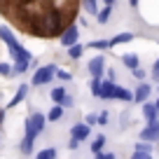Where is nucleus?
<instances>
[{
    "label": "nucleus",
    "instance_id": "1",
    "mask_svg": "<svg viewBox=\"0 0 159 159\" xmlns=\"http://www.w3.org/2000/svg\"><path fill=\"white\" fill-rule=\"evenodd\" d=\"M0 40L10 47L12 56H14V68H12V75L26 73V70H28V66H30V61H33V54H30L26 47L19 45V40L12 35V30L7 28V26H0Z\"/></svg>",
    "mask_w": 159,
    "mask_h": 159
},
{
    "label": "nucleus",
    "instance_id": "2",
    "mask_svg": "<svg viewBox=\"0 0 159 159\" xmlns=\"http://www.w3.org/2000/svg\"><path fill=\"white\" fill-rule=\"evenodd\" d=\"M45 124H47V117L42 112H33L28 119H26V124H24L26 134H24V140H21V152H24V154L33 152V143H35V138L40 136V131L45 129Z\"/></svg>",
    "mask_w": 159,
    "mask_h": 159
},
{
    "label": "nucleus",
    "instance_id": "3",
    "mask_svg": "<svg viewBox=\"0 0 159 159\" xmlns=\"http://www.w3.org/2000/svg\"><path fill=\"white\" fill-rule=\"evenodd\" d=\"M56 66L54 63H47V66H40L38 70H35L33 73V82H30V84L33 87H42V84H49L52 80L56 77Z\"/></svg>",
    "mask_w": 159,
    "mask_h": 159
},
{
    "label": "nucleus",
    "instance_id": "4",
    "mask_svg": "<svg viewBox=\"0 0 159 159\" xmlns=\"http://www.w3.org/2000/svg\"><path fill=\"white\" fill-rule=\"evenodd\" d=\"M61 45L66 47V49H70V47H75L77 45V40H80V28H77V24H68V28L63 30V35H61Z\"/></svg>",
    "mask_w": 159,
    "mask_h": 159
},
{
    "label": "nucleus",
    "instance_id": "5",
    "mask_svg": "<svg viewBox=\"0 0 159 159\" xmlns=\"http://www.w3.org/2000/svg\"><path fill=\"white\" fill-rule=\"evenodd\" d=\"M87 73H89L94 80H101V77H103V73H105V59L101 54L94 56V59L89 61V66H87Z\"/></svg>",
    "mask_w": 159,
    "mask_h": 159
},
{
    "label": "nucleus",
    "instance_id": "6",
    "mask_svg": "<svg viewBox=\"0 0 159 159\" xmlns=\"http://www.w3.org/2000/svg\"><path fill=\"white\" fill-rule=\"evenodd\" d=\"M140 140H143V143H154V140H159V119L145 124V129L140 131Z\"/></svg>",
    "mask_w": 159,
    "mask_h": 159
},
{
    "label": "nucleus",
    "instance_id": "7",
    "mask_svg": "<svg viewBox=\"0 0 159 159\" xmlns=\"http://www.w3.org/2000/svg\"><path fill=\"white\" fill-rule=\"evenodd\" d=\"M91 136V129L84 124V122H77V124L70 129V138L73 140H77V143H82V140H87Z\"/></svg>",
    "mask_w": 159,
    "mask_h": 159
},
{
    "label": "nucleus",
    "instance_id": "8",
    "mask_svg": "<svg viewBox=\"0 0 159 159\" xmlns=\"http://www.w3.org/2000/svg\"><path fill=\"white\" fill-rule=\"evenodd\" d=\"M150 94H152V84L150 82H138V87L134 89V101L136 103H148Z\"/></svg>",
    "mask_w": 159,
    "mask_h": 159
},
{
    "label": "nucleus",
    "instance_id": "9",
    "mask_svg": "<svg viewBox=\"0 0 159 159\" xmlns=\"http://www.w3.org/2000/svg\"><path fill=\"white\" fill-rule=\"evenodd\" d=\"M115 82H110V80H105V82H101V96L98 98H105V101H115Z\"/></svg>",
    "mask_w": 159,
    "mask_h": 159
},
{
    "label": "nucleus",
    "instance_id": "10",
    "mask_svg": "<svg viewBox=\"0 0 159 159\" xmlns=\"http://www.w3.org/2000/svg\"><path fill=\"white\" fill-rule=\"evenodd\" d=\"M112 7H115L112 0H110V2H105L103 10H98V14H96V21H98V24H108V21H110V14H112Z\"/></svg>",
    "mask_w": 159,
    "mask_h": 159
},
{
    "label": "nucleus",
    "instance_id": "11",
    "mask_svg": "<svg viewBox=\"0 0 159 159\" xmlns=\"http://www.w3.org/2000/svg\"><path fill=\"white\" fill-rule=\"evenodd\" d=\"M122 63H124L126 68H131V70H138V68H140L138 54H122Z\"/></svg>",
    "mask_w": 159,
    "mask_h": 159
},
{
    "label": "nucleus",
    "instance_id": "12",
    "mask_svg": "<svg viewBox=\"0 0 159 159\" xmlns=\"http://www.w3.org/2000/svg\"><path fill=\"white\" fill-rule=\"evenodd\" d=\"M157 108H154V103H143V117H145V122H157Z\"/></svg>",
    "mask_w": 159,
    "mask_h": 159
},
{
    "label": "nucleus",
    "instance_id": "13",
    "mask_svg": "<svg viewBox=\"0 0 159 159\" xmlns=\"http://www.w3.org/2000/svg\"><path fill=\"white\" fill-rule=\"evenodd\" d=\"M136 35L134 33H117L115 38H110V47H117V45H124V42H131Z\"/></svg>",
    "mask_w": 159,
    "mask_h": 159
},
{
    "label": "nucleus",
    "instance_id": "14",
    "mask_svg": "<svg viewBox=\"0 0 159 159\" xmlns=\"http://www.w3.org/2000/svg\"><path fill=\"white\" fill-rule=\"evenodd\" d=\"M26 94H28V84H21L19 89H16V94H14V98L10 101V105H7V108H14V105H19L21 101L26 98Z\"/></svg>",
    "mask_w": 159,
    "mask_h": 159
},
{
    "label": "nucleus",
    "instance_id": "15",
    "mask_svg": "<svg viewBox=\"0 0 159 159\" xmlns=\"http://www.w3.org/2000/svg\"><path fill=\"white\" fill-rule=\"evenodd\" d=\"M115 101H134V91L124 89V87H115Z\"/></svg>",
    "mask_w": 159,
    "mask_h": 159
},
{
    "label": "nucleus",
    "instance_id": "16",
    "mask_svg": "<svg viewBox=\"0 0 159 159\" xmlns=\"http://www.w3.org/2000/svg\"><path fill=\"white\" fill-rule=\"evenodd\" d=\"M66 96H68V94H66L63 87H54V89H52V101H54V105H61Z\"/></svg>",
    "mask_w": 159,
    "mask_h": 159
},
{
    "label": "nucleus",
    "instance_id": "17",
    "mask_svg": "<svg viewBox=\"0 0 159 159\" xmlns=\"http://www.w3.org/2000/svg\"><path fill=\"white\" fill-rule=\"evenodd\" d=\"M105 148V136H96L94 140H91V152L94 154H101Z\"/></svg>",
    "mask_w": 159,
    "mask_h": 159
},
{
    "label": "nucleus",
    "instance_id": "18",
    "mask_svg": "<svg viewBox=\"0 0 159 159\" xmlns=\"http://www.w3.org/2000/svg\"><path fill=\"white\" fill-rule=\"evenodd\" d=\"M61 117H63V108H61V105H54V108L49 110V115H47V122H59Z\"/></svg>",
    "mask_w": 159,
    "mask_h": 159
},
{
    "label": "nucleus",
    "instance_id": "19",
    "mask_svg": "<svg viewBox=\"0 0 159 159\" xmlns=\"http://www.w3.org/2000/svg\"><path fill=\"white\" fill-rule=\"evenodd\" d=\"M35 159H56V150L54 148H45L35 154Z\"/></svg>",
    "mask_w": 159,
    "mask_h": 159
},
{
    "label": "nucleus",
    "instance_id": "20",
    "mask_svg": "<svg viewBox=\"0 0 159 159\" xmlns=\"http://www.w3.org/2000/svg\"><path fill=\"white\" fill-rule=\"evenodd\" d=\"M82 54H84V47L80 45V42H77V45H75V47H70V49H68V56H70V59H73V61H77V59H80V56H82Z\"/></svg>",
    "mask_w": 159,
    "mask_h": 159
},
{
    "label": "nucleus",
    "instance_id": "21",
    "mask_svg": "<svg viewBox=\"0 0 159 159\" xmlns=\"http://www.w3.org/2000/svg\"><path fill=\"white\" fill-rule=\"evenodd\" d=\"M89 47L91 49H98V52L110 49V40H94V42H89Z\"/></svg>",
    "mask_w": 159,
    "mask_h": 159
},
{
    "label": "nucleus",
    "instance_id": "22",
    "mask_svg": "<svg viewBox=\"0 0 159 159\" xmlns=\"http://www.w3.org/2000/svg\"><path fill=\"white\" fill-rule=\"evenodd\" d=\"M134 148H136V152H138V154H152V148H150V143H143V140H138Z\"/></svg>",
    "mask_w": 159,
    "mask_h": 159
},
{
    "label": "nucleus",
    "instance_id": "23",
    "mask_svg": "<svg viewBox=\"0 0 159 159\" xmlns=\"http://www.w3.org/2000/svg\"><path fill=\"white\" fill-rule=\"evenodd\" d=\"M82 7H84L87 12H91V14H98V2H94V0H89V2H82Z\"/></svg>",
    "mask_w": 159,
    "mask_h": 159
},
{
    "label": "nucleus",
    "instance_id": "24",
    "mask_svg": "<svg viewBox=\"0 0 159 159\" xmlns=\"http://www.w3.org/2000/svg\"><path fill=\"white\" fill-rule=\"evenodd\" d=\"M84 124L89 126V129H91V126H94V124H98V115L89 112V115H87V117H84Z\"/></svg>",
    "mask_w": 159,
    "mask_h": 159
},
{
    "label": "nucleus",
    "instance_id": "25",
    "mask_svg": "<svg viewBox=\"0 0 159 159\" xmlns=\"http://www.w3.org/2000/svg\"><path fill=\"white\" fill-rule=\"evenodd\" d=\"M56 77L59 80H63V82H70V80H73V73H68V70H56Z\"/></svg>",
    "mask_w": 159,
    "mask_h": 159
},
{
    "label": "nucleus",
    "instance_id": "26",
    "mask_svg": "<svg viewBox=\"0 0 159 159\" xmlns=\"http://www.w3.org/2000/svg\"><path fill=\"white\" fill-rule=\"evenodd\" d=\"M91 94L98 98L101 96V80H91Z\"/></svg>",
    "mask_w": 159,
    "mask_h": 159
},
{
    "label": "nucleus",
    "instance_id": "27",
    "mask_svg": "<svg viewBox=\"0 0 159 159\" xmlns=\"http://www.w3.org/2000/svg\"><path fill=\"white\" fill-rule=\"evenodd\" d=\"M0 75H12V66L10 63H0Z\"/></svg>",
    "mask_w": 159,
    "mask_h": 159
},
{
    "label": "nucleus",
    "instance_id": "28",
    "mask_svg": "<svg viewBox=\"0 0 159 159\" xmlns=\"http://www.w3.org/2000/svg\"><path fill=\"white\" fill-rule=\"evenodd\" d=\"M134 77L138 80V82H145V70L143 68H138V70H134Z\"/></svg>",
    "mask_w": 159,
    "mask_h": 159
},
{
    "label": "nucleus",
    "instance_id": "29",
    "mask_svg": "<svg viewBox=\"0 0 159 159\" xmlns=\"http://www.w3.org/2000/svg\"><path fill=\"white\" fill-rule=\"evenodd\" d=\"M152 77H154V80H159V59L154 61V66H152Z\"/></svg>",
    "mask_w": 159,
    "mask_h": 159
},
{
    "label": "nucleus",
    "instance_id": "30",
    "mask_svg": "<svg viewBox=\"0 0 159 159\" xmlns=\"http://www.w3.org/2000/svg\"><path fill=\"white\" fill-rule=\"evenodd\" d=\"M61 108H73V98H70V96H66V98H63V103H61Z\"/></svg>",
    "mask_w": 159,
    "mask_h": 159
},
{
    "label": "nucleus",
    "instance_id": "31",
    "mask_svg": "<svg viewBox=\"0 0 159 159\" xmlns=\"http://www.w3.org/2000/svg\"><path fill=\"white\" fill-rule=\"evenodd\" d=\"M96 159H115V154L112 152H101V154H96Z\"/></svg>",
    "mask_w": 159,
    "mask_h": 159
},
{
    "label": "nucleus",
    "instance_id": "32",
    "mask_svg": "<svg viewBox=\"0 0 159 159\" xmlns=\"http://www.w3.org/2000/svg\"><path fill=\"white\" fill-rule=\"evenodd\" d=\"M98 124H108V112H101L98 115Z\"/></svg>",
    "mask_w": 159,
    "mask_h": 159
},
{
    "label": "nucleus",
    "instance_id": "33",
    "mask_svg": "<svg viewBox=\"0 0 159 159\" xmlns=\"http://www.w3.org/2000/svg\"><path fill=\"white\" fill-rule=\"evenodd\" d=\"M131 159H152V154H138V152H136Z\"/></svg>",
    "mask_w": 159,
    "mask_h": 159
},
{
    "label": "nucleus",
    "instance_id": "34",
    "mask_svg": "<svg viewBox=\"0 0 159 159\" xmlns=\"http://www.w3.org/2000/svg\"><path fill=\"white\" fill-rule=\"evenodd\" d=\"M119 122H122V126L129 122V112H122V117H119Z\"/></svg>",
    "mask_w": 159,
    "mask_h": 159
},
{
    "label": "nucleus",
    "instance_id": "35",
    "mask_svg": "<svg viewBox=\"0 0 159 159\" xmlns=\"http://www.w3.org/2000/svg\"><path fill=\"white\" fill-rule=\"evenodd\" d=\"M77 145H80L77 140H73V138H70V143H68V148H70V150H77Z\"/></svg>",
    "mask_w": 159,
    "mask_h": 159
},
{
    "label": "nucleus",
    "instance_id": "36",
    "mask_svg": "<svg viewBox=\"0 0 159 159\" xmlns=\"http://www.w3.org/2000/svg\"><path fill=\"white\" fill-rule=\"evenodd\" d=\"M108 80H110V82H115V70L112 68H108Z\"/></svg>",
    "mask_w": 159,
    "mask_h": 159
},
{
    "label": "nucleus",
    "instance_id": "37",
    "mask_svg": "<svg viewBox=\"0 0 159 159\" xmlns=\"http://www.w3.org/2000/svg\"><path fill=\"white\" fill-rule=\"evenodd\" d=\"M154 108H157V112H159V98H157V101H154Z\"/></svg>",
    "mask_w": 159,
    "mask_h": 159
},
{
    "label": "nucleus",
    "instance_id": "38",
    "mask_svg": "<svg viewBox=\"0 0 159 159\" xmlns=\"http://www.w3.org/2000/svg\"><path fill=\"white\" fill-rule=\"evenodd\" d=\"M2 117H5V110H0V122H2Z\"/></svg>",
    "mask_w": 159,
    "mask_h": 159
}]
</instances>
